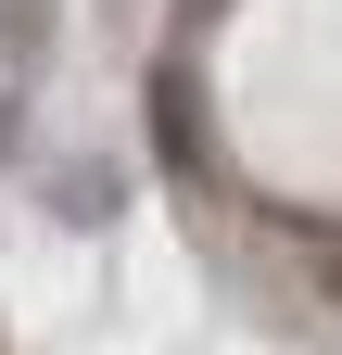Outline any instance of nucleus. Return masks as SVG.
Instances as JSON below:
<instances>
[{
	"instance_id": "2",
	"label": "nucleus",
	"mask_w": 342,
	"mask_h": 355,
	"mask_svg": "<svg viewBox=\"0 0 342 355\" xmlns=\"http://www.w3.org/2000/svg\"><path fill=\"white\" fill-rule=\"evenodd\" d=\"M13 153H26V102L0 89V165H13Z\"/></svg>"
},
{
	"instance_id": "1",
	"label": "nucleus",
	"mask_w": 342,
	"mask_h": 355,
	"mask_svg": "<svg viewBox=\"0 0 342 355\" xmlns=\"http://www.w3.org/2000/svg\"><path fill=\"white\" fill-rule=\"evenodd\" d=\"M38 51H51V0H0V64H38Z\"/></svg>"
}]
</instances>
